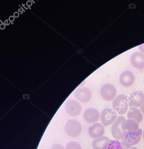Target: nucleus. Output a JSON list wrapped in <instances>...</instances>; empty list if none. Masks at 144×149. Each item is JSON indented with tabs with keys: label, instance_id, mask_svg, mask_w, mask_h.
<instances>
[{
	"label": "nucleus",
	"instance_id": "f257e3e1",
	"mask_svg": "<svg viewBox=\"0 0 144 149\" xmlns=\"http://www.w3.org/2000/svg\"><path fill=\"white\" fill-rule=\"evenodd\" d=\"M126 120L124 117L120 116L112 125V134L115 139L117 140L122 139L123 134L126 131Z\"/></svg>",
	"mask_w": 144,
	"mask_h": 149
},
{
	"label": "nucleus",
	"instance_id": "f03ea898",
	"mask_svg": "<svg viewBox=\"0 0 144 149\" xmlns=\"http://www.w3.org/2000/svg\"><path fill=\"white\" fill-rule=\"evenodd\" d=\"M129 106V100L126 95L121 94L118 95L113 100L112 106L113 110L120 115L126 113Z\"/></svg>",
	"mask_w": 144,
	"mask_h": 149
},
{
	"label": "nucleus",
	"instance_id": "7ed1b4c3",
	"mask_svg": "<svg viewBox=\"0 0 144 149\" xmlns=\"http://www.w3.org/2000/svg\"><path fill=\"white\" fill-rule=\"evenodd\" d=\"M142 135V130L139 129L135 131H126L122 139L124 144L128 146H133L139 143Z\"/></svg>",
	"mask_w": 144,
	"mask_h": 149
},
{
	"label": "nucleus",
	"instance_id": "20e7f679",
	"mask_svg": "<svg viewBox=\"0 0 144 149\" xmlns=\"http://www.w3.org/2000/svg\"><path fill=\"white\" fill-rule=\"evenodd\" d=\"M66 134L71 137H76L82 132V126L79 121L75 119L68 120L64 125Z\"/></svg>",
	"mask_w": 144,
	"mask_h": 149
},
{
	"label": "nucleus",
	"instance_id": "39448f33",
	"mask_svg": "<svg viewBox=\"0 0 144 149\" xmlns=\"http://www.w3.org/2000/svg\"><path fill=\"white\" fill-rule=\"evenodd\" d=\"M65 109L66 112L71 116H77L81 114L82 111L81 104L73 99H69L66 101Z\"/></svg>",
	"mask_w": 144,
	"mask_h": 149
},
{
	"label": "nucleus",
	"instance_id": "423d86ee",
	"mask_svg": "<svg viewBox=\"0 0 144 149\" xmlns=\"http://www.w3.org/2000/svg\"><path fill=\"white\" fill-rule=\"evenodd\" d=\"M116 111L110 109H105L101 112L100 120L102 124L107 126L112 124L117 119Z\"/></svg>",
	"mask_w": 144,
	"mask_h": 149
},
{
	"label": "nucleus",
	"instance_id": "0eeeda50",
	"mask_svg": "<svg viewBox=\"0 0 144 149\" xmlns=\"http://www.w3.org/2000/svg\"><path fill=\"white\" fill-rule=\"evenodd\" d=\"M117 91L114 85L110 84H104L100 89V95L103 99L106 101H111L113 100L117 95Z\"/></svg>",
	"mask_w": 144,
	"mask_h": 149
},
{
	"label": "nucleus",
	"instance_id": "6e6552de",
	"mask_svg": "<svg viewBox=\"0 0 144 149\" xmlns=\"http://www.w3.org/2000/svg\"><path fill=\"white\" fill-rule=\"evenodd\" d=\"M74 95L76 99L82 103L89 102L92 96L91 91L86 87H83L76 90L74 92Z\"/></svg>",
	"mask_w": 144,
	"mask_h": 149
},
{
	"label": "nucleus",
	"instance_id": "1a4fd4ad",
	"mask_svg": "<svg viewBox=\"0 0 144 149\" xmlns=\"http://www.w3.org/2000/svg\"><path fill=\"white\" fill-rule=\"evenodd\" d=\"M129 105L132 107H140L144 102V95L140 91H134L128 97Z\"/></svg>",
	"mask_w": 144,
	"mask_h": 149
},
{
	"label": "nucleus",
	"instance_id": "9d476101",
	"mask_svg": "<svg viewBox=\"0 0 144 149\" xmlns=\"http://www.w3.org/2000/svg\"><path fill=\"white\" fill-rule=\"evenodd\" d=\"M103 126L100 123H95L89 127L88 132L90 136L93 139L102 137L105 133Z\"/></svg>",
	"mask_w": 144,
	"mask_h": 149
},
{
	"label": "nucleus",
	"instance_id": "9b49d317",
	"mask_svg": "<svg viewBox=\"0 0 144 149\" xmlns=\"http://www.w3.org/2000/svg\"><path fill=\"white\" fill-rule=\"evenodd\" d=\"M100 117L99 111L94 108H89L84 112V119L89 123H93L97 122Z\"/></svg>",
	"mask_w": 144,
	"mask_h": 149
},
{
	"label": "nucleus",
	"instance_id": "f8f14e48",
	"mask_svg": "<svg viewBox=\"0 0 144 149\" xmlns=\"http://www.w3.org/2000/svg\"><path fill=\"white\" fill-rule=\"evenodd\" d=\"M120 84L125 88L131 87L134 81V76L133 74L129 70L124 71L120 77Z\"/></svg>",
	"mask_w": 144,
	"mask_h": 149
},
{
	"label": "nucleus",
	"instance_id": "ddd939ff",
	"mask_svg": "<svg viewBox=\"0 0 144 149\" xmlns=\"http://www.w3.org/2000/svg\"><path fill=\"white\" fill-rule=\"evenodd\" d=\"M131 61L133 66L136 68H144V55L139 52H134L132 54Z\"/></svg>",
	"mask_w": 144,
	"mask_h": 149
},
{
	"label": "nucleus",
	"instance_id": "4468645a",
	"mask_svg": "<svg viewBox=\"0 0 144 149\" xmlns=\"http://www.w3.org/2000/svg\"><path fill=\"white\" fill-rule=\"evenodd\" d=\"M128 119H131L136 121L138 123H140L143 119V115L141 111L137 108L132 107L130 108L127 114Z\"/></svg>",
	"mask_w": 144,
	"mask_h": 149
},
{
	"label": "nucleus",
	"instance_id": "2eb2a0df",
	"mask_svg": "<svg viewBox=\"0 0 144 149\" xmlns=\"http://www.w3.org/2000/svg\"><path fill=\"white\" fill-rule=\"evenodd\" d=\"M110 141V139L106 136L96 139L92 141V147L94 149H103Z\"/></svg>",
	"mask_w": 144,
	"mask_h": 149
},
{
	"label": "nucleus",
	"instance_id": "dca6fc26",
	"mask_svg": "<svg viewBox=\"0 0 144 149\" xmlns=\"http://www.w3.org/2000/svg\"><path fill=\"white\" fill-rule=\"evenodd\" d=\"M125 128L128 131H135L139 129L138 123L135 120L128 119L126 122Z\"/></svg>",
	"mask_w": 144,
	"mask_h": 149
},
{
	"label": "nucleus",
	"instance_id": "f3484780",
	"mask_svg": "<svg viewBox=\"0 0 144 149\" xmlns=\"http://www.w3.org/2000/svg\"><path fill=\"white\" fill-rule=\"evenodd\" d=\"M103 149H123L121 143L119 140H111Z\"/></svg>",
	"mask_w": 144,
	"mask_h": 149
},
{
	"label": "nucleus",
	"instance_id": "a211bd4d",
	"mask_svg": "<svg viewBox=\"0 0 144 149\" xmlns=\"http://www.w3.org/2000/svg\"><path fill=\"white\" fill-rule=\"evenodd\" d=\"M65 149H82L81 146L75 142H70L68 143L65 146Z\"/></svg>",
	"mask_w": 144,
	"mask_h": 149
},
{
	"label": "nucleus",
	"instance_id": "6ab92c4d",
	"mask_svg": "<svg viewBox=\"0 0 144 149\" xmlns=\"http://www.w3.org/2000/svg\"><path fill=\"white\" fill-rule=\"evenodd\" d=\"M121 143L123 149H138V148H137V147H135V146H127L125 145L123 143V142H121Z\"/></svg>",
	"mask_w": 144,
	"mask_h": 149
},
{
	"label": "nucleus",
	"instance_id": "aec40b11",
	"mask_svg": "<svg viewBox=\"0 0 144 149\" xmlns=\"http://www.w3.org/2000/svg\"><path fill=\"white\" fill-rule=\"evenodd\" d=\"M50 149H64V147L59 144H56L51 147Z\"/></svg>",
	"mask_w": 144,
	"mask_h": 149
},
{
	"label": "nucleus",
	"instance_id": "412c9836",
	"mask_svg": "<svg viewBox=\"0 0 144 149\" xmlns=\"http://www.w3.org/2000/svg\"><path fill=\"white\" fill-rule=\"evenodd\" d=\"M138 49L141 53L144 54V43L139 45L138 47Z\"/></svg>",
	"mask_w": 144,
	"mask_h": 149
},
{
	"label": "nucleus",
	"instance_id": "4be33fe9",
	"mask_svg": "<svg viewBox=\"0 0 144 149\" xmlns=\"http://www.w3.org/2000/svg\"><path fill=\"white\" fill-rule=\"evenodd\" d=\"M140 111L144 115V102L140 106Z\"/></svg>",
	"mask_w": 144,
	"mask_h": 149
},
{
	"label": "nucleus",
	"instance_id": "5701e85b",
	"mask_svg": "<svg viewBox=\"0 0 144 149\" xmlns=\"http://www.w3.org/2000/svg\"><path fill=\"white\" fill-rule=\"evenodd\" d=\"M14 16L15 17V18H18L20 16V14L17 12H15L14 14Z\"/></svg>",
	"mask_w": 144,
	"mask_h": 149
},
{
	"label": "nucleus",
	"instance_id": "b1692460",
	"mask_svg": "<svg viewBox=\"0 0 144 149\" xmlns=\"http://www.w3.org/2000/svg\"><path fill=\"white\" fill-rule=\"evenodd\" d=\"M9 20L10 22L14 21L15 20L14 17V16H10V17H9Z\"/></svg>",
	"mask_w": 144,
	"mask_h": 149
},
{
	"label": "nucleus",
	"instance_id": "393cba45",
	"mask_svg": "<svg viewBox=\"0 0 144 149\" xmlns=\"http://www.w3.org/2000/svg\"><path fill=\"white\" fill-rule=\"evenodd\" d=\"M5 27H6V26H5V25H4L3 23H2V24H1V26H0V28H1V29H5Z\"/></svg>",
	"mask_w": 144,
	"mask_h": 149
},
{
	"label": "nucleus",
	"instance_id": "a878e982",
	"mask_svg": "<svg viewBox=\"0 0 144 149\" xmlns=\"http://www.w3.org/2000/svg\"><path fill=\"white\" fill-rule=\"evenodd\" d=\"M9 24H10V23L8 22V20H7L5 21V25H7L8 26V25H9Z\"/></svg>",
	"mask_w": 144,
	"mask_h": 149
},
{
	"label": "nucleus",
	"instance_id": "bb28decb",
	"mask_svg": "<svg viewBox=\"0 0 144 149\" xmlns=\"http://www.w3.org/2000/svg\"><path fill=\"white\" fill-rule=\"evenodd\" d=\"M27 5L29 7H30V6H31L32 5V2L30 1V3H29L28 2H27Z\"/></svg>",
	"mask_w": 144,
	"mask_h": 149
},
{
	"label": "nucleus",
	"instance_id": "cd10ccee",
	"mask_svg": "<svg viewBox=\"0 0 144 149\" xmlns=\"http://www.w3.org/2000/svg\"><path fill=\"white\" fill-rule=\"evenodd\" d=\"M143 138H144V132H143Z\"/></svg>",
	"mask_w": 144,
	"mask_h": 149
}]
</instances>
